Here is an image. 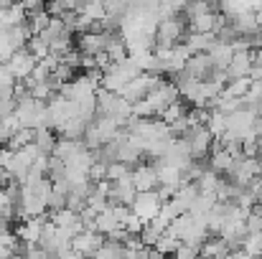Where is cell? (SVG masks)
Here are the masks:
<instances>
[{
    "mask_svg": "<svg viewBox=\"0 0 262 259\" xmlns=\"http://www.w3.org/2000/svg\"><path fill=\"white\" fill-rule=\"evenodd\" d=\"M161 198H158V193L156 191H145V193H135V198H133V203H130V211L143 221V224H150L156 216H158V211H161Z\"/></svg>",
    "mask_w": 262,
    "mask_h": 259,
    "instance_id": "obj_1",
    "label": "cell"
},
{
    "mask_svg": "<svg viewBox=\"0 0 262 259\" xmlns=\"http://www.w3.org/2000/svg\"><path fill=\"white\" fill-rule=\"evenodd\" d=\"M183 31H186V20H181V18L161 20L156 28V46L173 49L178 43H183Z\"/></svg>",
    "mask_w": 262,
    "mask_h": 259,
    "instance_id": "obj_2",
    "label": "cell"
},
{
    "mask_svg": "<svg viewBox=\"0 0 262 259\" xmlns=\"http://www.w3.org/2000/svg\"><path fill=\"white\" fill-rule=\"evenodd\" d=\"M102 247H104V237L97 234V231H79V234L72 239V244H69V249L79 259H87V257L94 259Z\"/></svg>",
    "mask_w": 262,
    "mask_h": 259,
    "instance_id": "obj_3",
    "label": "cell"
},
{
    "mask_svg": "<svg viewBox=\"0 0 262 259\" xmlns=\"http://www.w3.org/2000/svg\"><path fill=\"white\" fill-rule=\"evenodd\" d=\"M36 59L26 51V49H20V51H15L3 66L10 72V77L13 79H20V82H28L31 79V74H33V69H36Z\"/></svg>",
    "mask_w": 262,
    "mask_h": 259,
    "instance_id": "obj_4",
    "label": "cell"
},
{
    "mask_svg": "<svg viewBox=\"0 0 262 259\" xmlns=\"http://www.w3.org/2000/svg\"><path fill=\"white\" fill-rule=\"evenodd\" d=\"M183 140H186V145H188L193 160L206 158V153H209L211 145H214V137L206 132V127H191V130L183 135Z\"/></svg>",
    "mask_w": 262,
    "mask_h": 259,
    "instance_id": "obj_5",
    "label": "cell"
},
{
    "mask_svg": "<svg viewBox=\"0 0 262 259\" xmlns=\"http://www.w3.org/2000/svg\"><path fill=\"white\" fill-rule=\"evenodd\" d=\"M112 31H87L79 33V54L82 56H97L99 51H104L107 41H110Z\"/></svg>",
    "mask_w": 262,
    "mask_h": 259,
    "instance_id": "obj_6",
    "label": "cell"
},
{
    "mask_svg": "<svg viewBox=\"0 0 262 259\" xmlns=\"http://www.w3.org/2000/svg\"><path fill=\"white\" fill-rule=\"evenodd\" d=\"M130 180H133V188L135 193H145V191H156L158 188V178H156V166H138L130 171Z\"/></svg>",
    "mask_w": 262,
    "mask_h": 259,
    "instance_id": "obj_7",
    "label": "cell"
},
{
    "mask_svg": "<svg viewBox=\"0 0 262 259\" xmlns=\"http://www.w3.org/2000/svg\"><path fill=\"white\" fill-rule=\"evenodd\" d=\"M43 221H46V216H41V219H26L23 224H18V229H15L18 242H23L26 247H38L41 231H43Z\"/></svg>",
    "mask_w": 262,
    "mask_h": 259,
    "instance_id": "obj_8",
    "label": "cell"
},
{
    "mask_svg": "<svg viewBox=\"0 0 262 259\" xmlns=\"http://www.w3.org/2000/svg\"><path fill=\"white\" fill-rule=\"evenodd\" d=\"M252 72V51H234L229 66H227V77L232 79H245Z\"/></svg>",
    "mask_w": 262,
    "mask_h": 259,
    "instance_id": "obj_9",
    "label": "cell"
},
{
    "mask_svg": "<svg viewBox=\"0 0 262 259\" xmlns=\"http://www.w3.org/2000/svg\"><path fill=\"white\" fill-rule=\"evenodd\" d=\"M206 56L211 59V64H214V69H219V72H227V66H229V61H232V56H234V51H232V46H229V43H222V41H214V43L209 46V51H206Z\"/></svg>",
    "mask_w": 262,
    "mask_h": 259,
    "instance_id": "obj_10",
    "label": "cell"
},
{
    "mask_svg": "<svg viewBox=\"0 0 262 259\" xmlns=\"http://www.w3.org/2000/svg\"><path fill=\"white\" fill-rule=\"evenodd\" d=\"M234 168V158L227 153V150H222V145L219 143H214L211 145V160H209V171L216 173V175H222V173H227Z\"/></svg>",
    "mask_w": 262,
    "mask_h": 259,
    "instance_id": "obj_11",
    "label": "cell"
},
{
    "mask_svg": "<svg viewBox=\"0 0 262 259\" xmlns=\"http://www.w3.org/2000/svg\"><path fill=\"white\" fill-rule=\"evenodd\" d=\"M87 125L82 117H72L69 122H64L56 132H59V137H64V140H82L84 137V132H87Z\"/></svg>",
    "mask_w": 262,
    "mask_h": 259,
    "instance_id": "obj_12",
    "label": "cell"
},
{
    "mask_svg": "<svg viewBox=\"0 0 262 259\" xmlns=\"http://www.w3.org/2000/svg\"><path fill=\"white\" fill-rule=\"evenodd\" d=\"M115 229H122V226L117 224V219L112 216V211H110V206H107L102 214H97V216H94V231H97V234H102V237L107 239Z\"/></svg>",
    "mask_w": 262,
    "mask_h": 259,
    "instance_id": "obj_13",
    "label": "cell"
},
{
    "mask_svg": "<svg viewBox=\"0 0 262 259\" xmlns=\"http://www.w3.org/2000/svg\"><path fill=\"white\" fill-rule=\"evenodd\" d=\"M33 145L41 150V155H51V153H54V145H56V135H54V130H49V127L36 130Z\"/></svg>",
    "mask_w": 262,
    "mask_h": 259,
    "instance_id": "obj_14",
    "label": "cell"
},
{
    "mask_svg": "<svg viewBox=\"0 0 262 259\" xmlns=\"http://www.w3.org/2000/svg\"><path fill=\"white\" fill-rule=\"evenodd\" d=\"M219 185H222V178H219L216 173H211L209 168L196 178V188H199V193H214V196H216Z\"/></svg>",
    "mask_w": 262,
    "mask_h": 259,
    "instance_id": "obj_15",
    "label": "cell"
},
{
    "mask_svg": "<svg viewBox=\"0 0 262 259\" xmlns=\"http://www.w3.org/2000/svg\"><path fill=\"white\" fill-rule=\"evenodd\" d=\"M33 137H36V132H33V130H26V127H20L15 135H10V137H8V145H5V148H8L10 153H18L20 148H26V145H33Z\"/></svg>",
    "mask_w": 262,
    "mask_h": 259,
    "instance_id": "obj_16",
    "label": "cell"
},
{
    "mask_svg": "<svg viewBox=\"0 0 262 259\" xmlns=\"http://www.w3.org/2000/svg\"><path fill=\"white\" fill-rule=\"evenodd\" d=\"M26 51L36 59V61H43L49 54H51V49H49V43L41 38V36H31L28 38V43H26Z\"/></svg>",
    "mask_w": 262,
    "mask_h": 259,
    "instance_id": "obj_17",
    "label": "cell"
},
{
    "mask_svg": "<svg viewBox=\"0 0 262 259\" xmlns=\"http://www.w3.org/2000/svg\"><path fill=\"white\" fill-rule=\"evenodd\" d=\"M178 247H181V242H178L176 237H171V234L166 231V234H163V237H161V239L156 242L153 252H158L161 257H173V254H176V249H178Z\"/></svg>",
    "mask_w": 262,
    "mask_h": 259,
    "instance_id": "obj_18",
    "label": "cell"
},
{
    "mask_svg": "<svg viewBox=\"0 0 262 259\" xmlns=\"http://www.w3.org/2000/svg\"><path fill=\"white\" fill-rule=\"evenodd\" d=\"M239 252H245L247 257H262V231L260 234H247Z\"/></svg>",
    "mask_w": 262,
    "mask_h": 259,
    "instance_id": "obj_19",
    "label": "cell"
},
{
    "mask_svg": "<svg viewBox=\"0 0 262 259\" xmlns=\"http://www.w3.org/2000/svg\"><path fill=\"white\" fill-rule=\"evenodd\" d=\"M125 175H130V168H127V166H122V163H107V180H110V183H117V180H122Z\"/></svg>",
    "mask_w": 262,
    "mask_h": 259,
    "instance_id": "obj_20",
    "label": "cell"
},
{
    "mask_svg": "<svg viewBox=\"0 0 262 259\" xmlns=\"http://www.w3.org/2000/svg\"><path fill=\"white\" fill-rule=\"evenodd\" d=\"M99 183V180H107V163H102V160H94L92 163V168H89V183Z\"/></svg>",
    "mask_w": 262,
    "mask_h": 259,
    "instance_id": "obj_21",
    "label": "cell"
},
{
    "mask_svg": "<svg viewBox=\"0 0 262 259\" xmlns=\"http://www.w3.org/2000/svg\"><path fill=\"white\" fill-rule=\"evenodd\" d=\"M173 259H201V257H199V249H196V247H186V244H181V247L176 249Z\"/></svg>",
    "mask_w": 262,
    "mask_h": 259,
    "instance_id": "obj_22",
    "label": "cell"
},
{
    "mask_svg": "<svg viewBox=\"0 0 262 259\" xmlns=\"http://www.w3.org/2000/svg\"><path fill=\"white\" fill-rule=\"evenodd\" d=\"M257 112H260V117H262V102H260V107H257Z\"/></svg>",
    "mask_w": 262,
    "mask_h": 259,
    "instance_id": "obj_23",
    "label": "cell"
},
{
    "mask_svg": "<svg viewBox=\"0 0 262 259\" xmlns=\"http://www.w3.org/2000/svg\"><path fill=\"white\" fill-rule=\"evenodd\" d=\"M247 259H262V257H247Z\"/></svg>",
    "mask_w": 262,
    "mask_h": 259,
    "instance_id": "obj_24",
    "label": "cell"
}]
</instances>
